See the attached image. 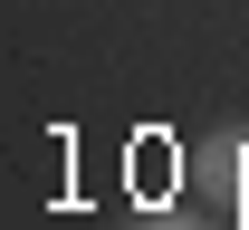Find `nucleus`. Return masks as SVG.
<instances>
[]
</instances>
